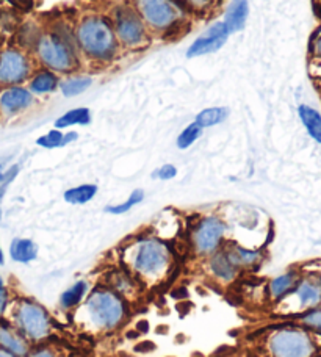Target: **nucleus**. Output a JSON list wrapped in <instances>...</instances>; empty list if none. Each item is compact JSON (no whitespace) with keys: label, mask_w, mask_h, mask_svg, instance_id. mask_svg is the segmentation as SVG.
Listing matches in <instances>:
<instances>
[{"label":"nucleus","mask_w":321,"mask_h":357,"mask_svg":"<svg viewBox=\"0 0 321 357\" xmlns=\"http://www.w3.org/2000/svg\"><path fill=\"white\" fill-rule=\"evenodd\" d=\"M121 265L133 273L143 285L165 282L174 268V251L156 235H138L121 248Z\"/></svg>","instance_id":"1"},{"label":"nucleus","mask_w":321,"mask_h":357,"mask_svg":"<svg viewBox=\"0 0 321 357\" xmlns=\"http://www.w3.org/2000/svg\"><path fill=\"white\" fill-rule=\"evenodd\" d=\"M77 326L94 334H108L119 329L128 320L130 304L107 285L99 284L89 290L74 312Z\"/></svg>","instance_id":"2"},{"label":"nucleus","mask_w":321,"mask_h":357,"mask_svg":"<svg viewBox=\"0 0 321 357\" xmlns=\"http://www.w3.org/2000/svg\"><path fill=\"white\" fill-rule=\"evenodd\" d=\"M77 49L96 63H110L119 50L112 19L102 15H89L80 19L74 31Z\"/></svg>","instance_id":"3"},{"label":"nucleus","mask_w":321,"mask_h":357,"mask_svg":"<svg viewBox=\"0 0 321 357\" xmlns=\"http://www.w3.org/2000/svg\"><path fill=\"white\" fill-rule=\"evenodd\" d=\"M35 54L43 68L57 74L74 73L80 66L75 36L69 29L43 31L35 44Z\"/></svg>","instance_id":"4"},{"label":"nucleus","mask_w":321,"mask_h":357,"mask_svg":"<svg viewBox=\"0 0 321 357\" xmlns=\"http://www.w3.org/2000/svg\"><path fill=\"white\" fill-rule=\"evenodd\" d=\"M315 337L298 323H285L269 329L262 347L267 357H317L320 347Z\"/></svg>","instance_id":"5"},{"label":"nucleus","mask_w":321,"mask_h":357,"mask_svg":"<svg viewBox=\"0 0 321 357\" xmlns=\"http://www.w3.org/2000/svg\"><path fill=\"white\" fill-rule=\"evenodd\" d=\"M11 323L30 343L40 345L52 334V317L33 298L19 296L11 303Z\"/></svg>","instance_id":"6"},{"label":"nucleus","mask_w":321,"mask_h":357,"mask_svg":"<svg viewBox=\"0 0 321 357\" xmlns=\"http://www.w3.org/2000/svg\"><path fill=\"white\" fill-rule=\"evenodd\" d=\"M133 8L146 27L156 33H170L184 22L185 8L177 0H133Z\"/></svg>","instance_id":"7"},{"label":"nucleus","mask_w":321,"mask_h":357,"mask_svg":"<svg viewBox=\"0 0 321 357\" xmlns=\"http://www.w3.org/2000/svg\"><path fill=\"white\" fill-rule=\"evenodd\" d=\"M226 234L227 226L220 216L205 215L199 218L190 232V248L193 256L204 260L210 257L226 243Z\"/></svg>","instance_id":"8"},{"label":"nucleus","mask_w":321,"mask_h":357,"mask_svg":"<svg viewBox=\"0 0 321 357\" xmlns=\"http://www.w3.org/2000/svg\"><path fill=\"white\" fill-rule=\"evenodd\" d=\"M284 315L297 317L306 310L321 305V274L317 271L301 273L299 280L288 296L276 304Z\"/></svg>","instance_id":"9"},{"label":"nucleus","mask_w":321,"mask_h":357,"mask_svg":"<svg viewBox=\"0 0 321 357\" xmlns=\"http://www.w3.org/2000/svg\"><path fill=\"white\" fill-rule=\"evenodd\" d=\"M112 24L119 46L126 49H143L149 43V29L132 5L118 6Z\"/></svg>","instance_id":"10"},{"label":"nucleus","mask_w":321,"mask_h":357,"mask_svg":"<svg viewBox=\"0 0 321 357\" xmlns=\"http://www.w3.org/2000/svg\"><path fill=\"white\" fill-rule=\"evenodd\" d=\"M33 74V61L29 52L19 47L0 49V86H16Z\"/></svg>","instance_id":"11"},{"label":"nucleus","mask_w":321,"mask_h":357,"mask_svg":"<svg viewBox=\"0 0 321 357\" xmlns=\"http://www.w3.org/2000/svg\"><path fill=\"white\" fill-rule=\"evenodd\" d=\"M102 284L107 285L121 298H124L128 304L137 303L147 290L143 282L123 265L107 270Z\"/></svg>","instance_id":"12"},{"label":"nucleus","mask_w":321,"mask_h":357,"mask_svg":"<svg viewBox=\"0 0 321 357\" xmlns=\"http://www.w3.org/2000/svg\"><path fill=\"white\" fill-rule=\"evenodd\" d=\"M230 36V31L223 21H218L211 24L210 27L204 31L201 36H197L195 41L190 44L187 49V59H197V56H204L209 54H215L218 50L223 49L224 44L227 43Z\"/></svg>","instance_id":"13"},{"label":"nucleus","mask_w":321,"mask_h":357,"mask_svg":"<svg viewBox=\"0 0 321 357\" xmlns=\"http://www.w3.org/2000/svg\"><path fill=\"white\" fill-rule=\"evenodd\" d=\"M35 104V96L22 85L5 86L0 89V114L3 118L17 116Z\"/></svg>","instance_id":"14"},{"label":"nucleus","mask_w":321,"mask_h":357,"mask_svg":"<svg viewBox=\"0 0 321 357\" xmlns=\"http://www.w3.org/2000/svg\"><path fill=\"white\" fill-rule=\"evenodd\" d=\"M205 270H207V274L214 282L221 284V285L234 284L241 274L239 266L230 260L226 248L224 246L221 250H218L216 252L211 254L210 257L205 259Z\"/></svg>","instance_id":"15"},{"label":"nucleus","mask_w":321,"mask_h":357,"mask_svg":"<svg viewBox=\"0 0 321 357\" xmlns=\"http://www.w3.org/2000/svg\"><path fill=\"white\" fill-rule=\"evenodd\" d=\"M0 348L17 357H27L31 351V343L13 326L10 320L0 318Z\"/></svg>","instance_id":"16"},{"label":"nucleus","mask_w":321,"mask_h":357,"mask_svg":"<svg viewBox=\"0 0 321 357\" xmlns=\"http://www.w3.org/2000/svg\"><path fill=\"white\" fill-rule=\"evenodd\" d=\"M299 276H301V271L292 268V270H288L285 273L279 274V276L269 279L267 284V291H265L268 301L271 304L281 303L282 299L288 296V293L297 287Z\"/></svg>","instance_id":"17"},{"label":"nucleus","mask_w":321,"mask_h":357,"mask_svg":"<svg viewBox=\"0 0 321 357\" xmlns=\"http://www.w3.org/2000/svg\"><path fill=\"white\" fill-rule=\"evenodd\" d=\"M224 248H226L230 260L239 266L241 273L259 266L263 260V252L259 250H249V248L237 243H224Z\"/></svg>","instance_id":"18"},{"label":"nucleus","mask_w":321,"mask_h":357,"mask_svg":"<svg viewBox=\"0 0 321 357\" xmlns=\"http://www.w3.org/2000/svg\"><path fill=\"white\" fill-rule=\"evenodd\" d=\"M60 77L59 74L50 71V69L41 68L31 74L29 79V89L33 96H46L59 89Z\"/></svg>","instance_id":"19"},{"label":"nucleus","mask_w":321,"mask_h":357,"mask_svg":"<svg viewBox=\"0 0 321 357\" xmlns=\"http://www.w3.org/2000/svg\"><path fill=\"white\" fill-rule=\"evenodd\" d=\"M249 15V3L248 0H232L229 3L226 13H224V24L229 29L230 35L241 31L245 29Z\"/></svg>","instance_id":"20"},{"label":"nucleus","mask_w":321,"mask_h":357,"mask_svg":"<svg viewBox=\"0 0 321 357\" xmlns=\"http://www.w3.org/2000/svg\"><path fill=\"white\" fill-rule=\"evenodd\" d=\"M89 290L91 289H89L88 280L85 279L77 280V282H74L69 289L64 290L60 295V299H59L60 309L64 312H74L83 301H85Z\"/></svg>","instance_id":"21"},{"label":"nucleus","mask_w":321,"mask_h":357,"mask_svg":"<svg viewBox=\"0 0 321 357\" xmlns=\"http://www.w3.org/2000/svg\"><path fill=\"white\" fill-rule=\"evenodd\" d=\"M10 257L13 262L27 265L38 257V245L30 238H13L10 245Z\"/></svg>","instance_id":"22"},{"label":"nucleus","mask_w":321,"mask_h":357,"mask_svg":"<svg viewBox=\"0 0 321 357\" xmlns=\"http://www.w3.org/2000/svg\"><path fill=\"white\" fill-rule=\"evenodd\" d=\"M298 116L303 123L304 129L309 133V137L317 142L318 144H321V114L320 112H317L315 108L311 105H299L298 107Z\"/></svg>","instance_id":"23"},{"label":"nucleus","mask_w":321,"mask_h":357,"mask_svg":"<svg viewBox=\"0 0 321 357\" xmlns=\"http://www.w3.org/2000/svg\"><path fill=\"white\" fill-rule=\"evenodd\" d=\"M89 123H91V110L87 107H79L68 110L60 118H57L54 123V129L64 130L73 126H88Z\"/></svg>","instance_id":"24"},{"label":"nucleus","mask_w":321,"mask_h":357,"mask_svg":"<svg viewBox=\"0 0 321 357\" xmlns=\"http://www.w3.org/2000/svg\"><path fill=\"white\" fill-rule=\"evenodd\" d=\"M98 191H99L98 185L82 183L64 191L63 199L64 202L70 204V206H85V204L91 202L94 199L96 195H98Z\"/></svg>","instance_id":"25"},{"label":"nucleus","mask_w":321,"mask_h":357,"mask_svg":"<svg viewBox=\"0 0 321 357\" xmlns=\"http://www.w3.org/2000/svg\"><path fill=\"white\" fill-rule=\"evenodd\" d=\"M229 113L230 112L227 107H209L196 114L195 123L201 127V129H209V127L223 124L224 121L229 118Z\"/></svg>","instance_id":"26"},{"label":"nucleus","mask_w":321,"mask_h":357,"mask_svg":"<svg viewBox=\"0 0 321 357\" xmlns=\"http://www.w3.org/2000/svg\"><path fill=\"white\" fill-rule=\"evenodd\" d=\"M93 85V79L89 75H75L60 82V91L64 98H75L87 91Z\"/></svg>","instance_id":"27"},{"label":"nucleus","mask_w":321,"mask_h":357,"mask_svg":"<svg viewBox=\"0 0 321 357\" xmlns=\"http://www.w3.org/2000/svg\"><path fill=\"white\" fill-rule=\"evenodd\" d=\"M294 318H297L294 323H298L299 326H303L313 335L321 337V305L315 309L306 310V312H303V314H299Z\"/></svg>","instance_id":"28"},{"label":"nucleus","mask_w":321,"mask_h":357,"mask_svg":"<svg viewBox=\"0 0 321 357\" xmlns=\"http://www.w3.org/2000/svg\"><path fill=\"white\" fill-rule=\"evenodd\" d=\"M144 201V191L143 190H133L130 195H128L127 199L121 204H114V206H107L104 208L105 213L110 215H124L127 212H130L133 207H137L138 204H141Z\"/></svg>","instance_id":"29"},{"label":"nucleus","mask_w":321,"mask_h":357,"mask_svg":"<svg viewBox=\"0 0 321 357\" xmlns=\"http://www.w3.org/2000/svg\"><path fill=\"white\" fill-rule=\"evenodd\" d=\"M202 130L204 129H201V127H199L196 123L188 124L181 133H179V137L176 139L177 148L181 149V151H185V149L191 148V146L195 144L197 139L202 137Z\"/></svg>","instance_id":"30"},{"label":"nucleus","mask_w":321,"mask_h":357,"mask_svg":"<svg viewBox=\"0 0 321 357\" xmlns=\"http://www.w3.org/2000/svg\"><path fill=\"white\" fill-rule=\"evenodd\" d=\"M36 144L43 149H59L64 148V132L59 129H52L47 133H44L40 138L36 139Z\"/></svg>","instance_id":"31"},{"label":"nucleus","mask_w":321,"mask_h":357,"mask_svg":"<svg viewBox=\"0 0 321 357\" xmlns=\"http://www.w3.org/2000/svg\"><path fill=\"white\" fill-rule=\"evenodd\" d=\"M19 169H21L19 165H13V167H10L8 169H5L3 173L0 174V201H2V197L5 196L6 188L10 187V183L17 177Z\"/></svg>","instance_id":"32"},{"label":"nucleus","mask_w":321,"mask_h":357,"mask_svg":"<svg viewBox=\"0 0 321 357\" xmlns=\"http://www.w3.org/2000/svg\"><path fill=\"white\" fill-rule=\"evenodd\" d=\"M177 176V168L174 167V165L171 163H166V165H162V167L154 169L151 177L156 178V181H162V182H166V181H172Z\"/></svg>","instance_id":"33"},{"label":"nucleus","mask_w":321,"mask_h":357,"mask_svg":"<svg viewBox=\"0 0 321 357\" xmlns=\"http://www.w3.org/2000/svg\"><path fill=\"white\" fill-rule=\"evenodd\" d=\"M11 293L10 289L6 287L5 284V279L2 278V274H0V318H3L6 310L10 309L11 305Z\"/></svg>","instance_id":"34"},{"label":"nucleus","mask_w":321,"mask_h":357,"mask_svg":"<svg viewBox=\"0 0 321 357\" xmlns=\"http://www.w3.org/2000/svg\"><path fill=\"white\" fill-rule=\"evenodd\" d=\"M184 8H188L193 11H205L211 8V5L215 3V0H177Z\"/></svg>","instance_id":"35"},{"label":"nucleus","mask_w":321,"mask_h":357,"mask_svg":"<svg viewBox=\"0 0 321 357\" xmlns=\"http://www.w3.org/2000/svg\"><path fill=\"white\" fill-rule=\"evenodd\" d=\"M309 52H311V59L313 61L321 63V27L315 31V35L312 36Z\"/></svg>","instance_id":"36"},{"label":"nucleus","mask_w":321,"mask_h":357,"mask_svg":"<svg viewBox=\"0 0 321 357\" xmlns=\"http://www.w3.org/2000/svg\"><path fill=\"white\" fill-rule=\"evenodd\" d=\"M27 357H59V353H57L52 347L40 343L36 348H31V351Z\"/></svg>","instance_id":"37"},{"label":"nucleus","mask_w":321,"mask_h":357,"mask_svg":"<svg viewBox=\"0 0 321 357\" xmlns=\"http://www.w3.org/2000/svg\"><path fill=\"white\" fill-rule=\"evenodd\" d=\"M0 357H17V356L8 353V351H6V349H3V348H0Z\"/></svg>","instance_id":"38"},{"label":"nucleus","mask_w":321,"mask_h":357,"mask_svg":"<svg viewBox=\"0 0 321 357\" xmlns=\"http://www.w3.org/2000/svg\"><path fill=\"white\" fill-rule=\"evenodd\" d=\"M5 265V254L2 251V248H0V266Z\"/></svg>","instance_id":"39"},{"label":"nucleus","mask_w":321,"mask_h":357,"mask_svg":"<svg viewBox=\"0 0 321 357\" xmlns=\"http://www.w3.org/2000/svg\"><path fill=\"white\" fill-rule=\"evenodd\" d=\"M3 171H5V168H3V165H2V163H0V174H2V173H3Z\"/></svg>","instance_id":"40"},{"label":"nucleus","mask_w":321,"mask_h":357,"mask_svg":"<svg viewBox=\"0 0 321 357\" xmlns=\"http://www.w3.org/2000/svg\"><path fill=\"white\" fill-rule=\"evenodd\" d=\"M0 221H2V207H0Z\"/></svg>","instance_id":"41"},{"label":"nucleus","mask_w":321,"mask_h":357,"mask_svg":"<svg viewBox=\"0 0 321 357\" xmlns=\"http://www.w3.org/2000/svg\"><path fill=\"white\" fill-rule=\"evenodd\" d=\"M320 10H321V0H320Z\"/></svg>","instance_id":"42"}]
</instances>
